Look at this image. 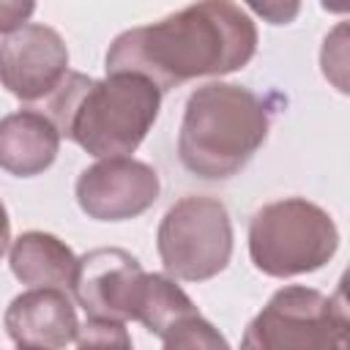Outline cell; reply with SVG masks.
Instances as JSON below:
<instances>
[{
    "mask_svg": "<svg viewBox=\"0 0 350 350\" xmlns=\"http://www.w3.org/2000/svg\"><path fill=\"white\" fill-rule=\"evenodd\" d=\"M60 150V131L38 107L0 118V170L33 178L49 170Z\"/></svg>",
    "mask_w": 350,
    "mask_h": 350,
    "instance_id": "obj_12",
    "label": "cell"
},
{
    "mask_svg": "<svg viewBox=\"0 0 350 350\" xmlns=\"http://www.w3.org/2000/svg\"><path fill=\"white\" fill-rule=\"evenodd\" d=\"M77 345L79 347H93V345H101V347H131V336L126 334V323L120 320H96V317H88L85 325H79L77 331Z\"/></svg>",
    "mask_w": 350,
    "mask_h": 350,
    "instance_id": "obj_14",
    "label": "cell"
},
{
    "mask_svg": "<svg viewBox=\"0 0 350 350\" xmlns=\"http://www.w3.org/2000/svg\"><path fill=\"white\" fill-rule=\"evenodd\" d=\"M36 0H0V33H14L30 22Z\"/></svg>",
    "mask_w": 350,
    "mask_h": 350,
    "instance_id": "obj_16",
    "label": "cell"
},
{
    "mask_svg": "<svg viewBox=\"0 0 350 350\" xmlns=\"http://www.w3.org/2000/svg\"><path fill=\"white\" fill-rule=\"evenodd\" d=\"M164 347H227V339L200 314L172 276L148 273L134 314Z\"/></svg>",
    "mask_w": 350,
    "mask_h": 350,
    "instance_id": "obj_10",
    "label": "cell"
},
{
    "mask_svg": "<svg viewBox=\"0 0 350 350\" xmlns=\"http://www.w3.org/2000/svg\"><path fill=\"white\" fill-rule=\"evenodd\" d=\"M68 74V49L49 25H22L0 41V85L25 104L44 101Z\"/></svg>",
    "mask_w": 350,
    "mask_h": 350,
    "instance_id": "obj_9",
    "label": "cell"
},
{
    "mask_svg": "<svg viewBox=\"0 0 350 350\" xmlns=\"http://www.w3.org/2000/svg\"><path fill=\"white\" fill-rule=\"evenodd\" d=\"M336 249V221L304 197L268 202L249 221V257L257 271L273 279L312 273L323 268Z\"/></svg>",
    "mask_w": 350,
    "mask_h": 350,
    "instance_id": "obj_4",
    "label": "cell"
},
{
    "mask_svg": "<svg viewBox=\"0 0 350 350\" xmlns=\"http://www.w3.org/2000/svg\"><path fill=\"white\" fill-rule=\"evenodd\" d=\"M347 304L345 290L323 295L314 287L287 284L246 325L243 347L257 350H323L347 345Z\"/></svg>",
    "mask_w": 350,
    "mask_h": 350,
    "instance_id": "obj_5",
    "label": "cell"
},
{
    "mask_svg": "<svg viewBox=\"0 0 350 350\" xmlns=\"http://www.w3.org/2000/svg\"><path fill=\"white\" fill-rule=\"evenodd\" d=\"M38 109L85 153L131 156L159 118L161 90L134 71H107L104 79L68 71Z\"/></svg>",
    "mask_w": 350,
    "mask_h": 350,
    "instance_id": "obj_2",
    "label": "cell"
},
{
    "mask_svg": "<svg viewBox=\"0 0 350 350\" xmlns=\"http://www.w3.org/2000/svg\"><path fill=\"white\" fill-rule=\"evenodd\" d=\"M243 3L268 25H290L301 14V0H243Z\"/></svg>",
    "mask_w": 350,
    "mask_h": 350,
    "instance_id": "obj_15",
    "label": "cell"
},
{
    "mask_svg": "<svg viewBox=\"0 0 350 350\" xmlns=\"http://www.w3.org/2000/svg\"><path fill=\"white\" fill-rule=\"evenodd\" d=\"M8 241H11V219H8V211H5V205L0 200V257L8 249Z\"/></svg>",
    "mask_w": 350,
    "mask_h": 350,
    "instance_id": "obj_17",
    "label": "cell"
},
{
    "mask_svg": "<svg viewBox=\"0 0 350 350\" xmlns=\"http://www.w3.org/2000/svg\"><path fill=\"white\" fill-rule=\"evenodd\" d=\"M156 249L164 271L180 282L219 276L232 257V221L221 200L189 194L167 208Z\"/></svg>",
    "mask_w": 350,
    "mask_h": 350,
    "instance_id": "obj_6",
    "label": "cell"
},
{
    "mask_svg": "<svg viewBox=\"0 0 350 350\" xmlns=\"http://www.w3.org/2000/svg\"><path fill=\"white\" fill-rule=\"evenodd\" d=\"M271 129V107L243 85L208 82L183 107L178 156L202 180L238 175L260 150Z\"/></svg>",
    "mask_w": 350,
    "mask_h": 350,
    "instance_id": "obj_3",
    "label": "cell"
},
{
    "mask_svg": "<svg viewBox=\"0 0 350 350\" xmlns=\"http://www.w3.org/2000/svg\"><path fill=\"white\" fill-rule=\"evenodd\" d=\"M145 271L126 249L104 246L77 257V273L71 282L77 304L96 320H134Z\"/></svg>",
    "mask_w": 350,
    "mask_h": 350,
    "instance_id": "obj_8",
    "label": "cell"
},
{
    "mask_svg": "<svg viewBox=\"0 0 350 350\" xmlns=\"http://www.w3.org/2000/svg\"><path fill=\"white\" fill-rule=\"evenodd\" d=\"M8 265H11V273L27 287L68 290L77 273V254L57 235L30 230L11 243Z\"/></svg>",
    "mask_w": 350,
    "mask_h": 350,
    "instance_id": "obj_13",
    "label": "cell"
},
{
    "mask_svg": "<svg viewBox=\"0 0 350 350\" xmlns=\"http://www.w3.org/2000/svg\"><path fill=\"white\" fill-rule=\"evenodd\" d=\"M5 334L16 347H66L77 342V309L63 287H30L19 293L5 314Z\"/></svg>",
    "mask_w": 350,
    "mask_h": 350,
    "instance_id": "obj_11",
    "label": "cell"
},
{
    "mask_svg": "<svg viewBox=\"0 0 350 350\" xmlns=\"http://www.w3.org/2000/svg\"><path fill=\"white\" fill-rule=\"evenodd\" d=\"M161 191L159 172L131 156H107L82 170L74 186L77 202L88 219L126 221L142 216Z\"/></svg>",
    "mask_w": 350,
    "mask_h": 350,
    "instance_id": "obj_7",
    "label": "cell"
},
{
    "mask_svg": "<svg viewBox=\"0 0 350 350\" xmlns=\"http://www.w3.org/2000/svg\"><path fill=\"white\" fill-rule=\"evenodd\" d=\"M323 8L331 14H347V0H323Z\"/></svg>",
    "mask_w": 350,
    "mask_h": 350,
    "instance_id": "obj_18",
    "label": "cell"
},
{
    "mask_svg": "<svg viewBox=\"0 0 350 350\" xmlns=\"http://www.w3.org/2000/svg\"><path fill=\"white\" fill-rule=\"evenodd\" d=\"M257 52V27L232 0H197L153 25L123 30L107 49V71L148 77L161 93L197 77L243 68Z\"/></svg>",
    "mask_w": 350,
    "mask_h": 350,
    "instance_id": "obj_1",
    "label": "cell"
}]
</instances>
